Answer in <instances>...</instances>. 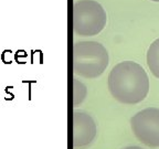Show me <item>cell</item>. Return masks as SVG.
Here are the masks:
<instances>
[{"mask_svg":"<svg viewBox=\"0 0 159 149\" xmlns=\"http://www.w3.org/2000/svg\"><path fill=\"white\" fill-rule=\"evenodd\" d=\"M0 57H1V61L5 64H11L13 62V60H15V53L11 50H3Z\"/></svg>","mask_w":159,"mask_h":149,"instance_id":"cell-7","label":"cell"},{"mask_svg":"<svg viewBox=\"0 0 159 149\" xmlns=\"http://www.w3.org/2000/svg\"><path fill=\"white\" fill-rule=\"evenodd\" d=\"M74 129L76 144H86L95 134V126L92 119L83 114H76Z\"/></svg>","mask_w":159,"mask_h":149,"instance_id":"cell-5","label":"cell"},{"mask_svg":"<svg viewBox=\"0 0 159 149\" xmlns=\"http://www.w3.org/2000/svg\"><path fill=\"white\" fill-rule=\"evenodd\" d=\"M147 65L155 77L159 79V38L150 44L147 51Z\"/></svg>","mask_w":159,"mask_h":149,"instance_id":"cell-6","label":"cell"},{"mask_svg":"<svg viewBox=\"0 0 159 149\" xmlns=\"http://www.w3.org/2000/svg\"><path fill=\"white\" fill-rule=\"evenodd\" d=\"M74 66L76 72L86 77H95L103 73L108 64L106 50L95 42L75 45Z\"/></svg>","mask_w":159,"mask_h":149,"instance_id":"cell-2","label":"cell"},{"mask_svg":"<svg viewBox=\"0 0 159 149\" xmlns=\"http://www.w3.org/2000/svg\"><path fill=\"white\" fill-rule=\"evenodd\" d=\"M28 57V53L25 52V50H18L17 52L15 53V61L18 64H25V60Z\"/></svg>","mask_w":159,"mask_h":149,"instance_id":"cell-8","label":"cell"},{"mask_svg":"<svg viewBox=\"0 0 159 149\" xmlns=\"http://www.w3.org/2000/svg\"><path fill=\"white\" fill-rule=\"evenodd\" d=\"M106 13L95 1L84 0L74 7V30L81 35H94L104 28Z\"/></svg>","mask_w":159,"mask_h":149,"instance_id":"cell-3","label":"cell"},{"mask_svg":"<svg viewBox=\"0 0 159 149\" xmlns=\"http://www.w3.org/2000/svg\"><path fill=\"white\" fill-rule=\"evenodd\" d=\"M108 87L113 97L124 104H137L149 92V79L138 63L125 61L117 64L108 77Z\"/></svg>","mask_w":159,"mask_h":149,"instance_id":"cell-1","label":"cell"},{"mask_svg":"<svg viewBox=\"0 0 159 149\" xmlns=\"http://www.w3.org/2000/svg\"><path fill=\"white\" fill-rule=\"evenodd\" d=\"M152 1H157V2H159V0H152Z\"/></svg>","mask_w":159,"mask_h":149,"instance_id":"cell-10","label":"cell"},{"mask_svg":"<svg viewBox=\"0 0 159 149\" xmlns=\"http://www.w3.org/2000/svg\"><path fill=\"white\" fill-rule=\"evenodd\" d=\"M133 133L139 142L148 147H159V108L148 107L130 119Z\"/></svg>","mask_w":159,"mask_h":149,"instance_id":"cell-4","label":"cell"},{"mask_svg":"<svg viewBox=\"0 0 159 149\" xmlns=\"http://www.w3.org/2000/svg\"><path fill=\"white\" fill-rule=\"evenodd\" d=\"M127 149H142V148H139V147H129V148H127Z\"/></svg>","mask_w":159,"mask_h":149,"instance_id":"cell-9","label":"cell"}]
</instances>
